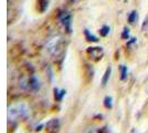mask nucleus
<instances>
[{
  "label": "nucleus",
  "mask_w": 148,
  "mask_h": 133,
  "mask_svg": "<svg viewBox=\"0 0 148 133\" xmlns=\"http://www.w3.org/2000/svg\"><path fill=\"white\" fill-rule=\"evenodd\" d=\"M28 114V108L23 103H18L14 104L12 108L9 109L8 116L11 121H17L19 119H23Z\"/></svg>",
  "instance_id": "1"
},
{
  "label": "nucleus",
  "mask_w": 148,
  "mask_h": 133,
  "mask_svg": "<svg viewBox=\"0 0 148 133\" xmlns=\"http://www.w3.org/2000/svg\"><path fill=\"white\" fill-rule=\"evenodd\" d=\"M60 22L62 23V25L69 30V31H71V25H72V17H71V14L69 12H62L60 14Z\"/></svg>",
  "instance_id": "2"
},
{
  "label": "nucleus",
  "mask_w": 148,
  "mask_h": 133,
  "mask_svg": "<svg viewBox=\"0 0 148 133\" xmlns=\"http://www.w3.org/2000/svg\"><path fill=\"white\" fill-rule=\"evenodd\" d=\"M60 48V38L59 37H54L49 41L48 44V49L50 50L51 53H56L58 49Z\"/></svg>",
  "instance_id": "3"
},
{
  "label": "nucleus",
  "mask_w": 148,
  "mask_h": 133,
  "mask_svg": "<svg viewBox=\"0 0 148 133\" xmlns=\"http://www.w3.org/2000/svg\"><path fill=\"white\" fill-rule=\"evenodd\" d=\"M88 54L91 56V57L94 59H99V58L102 57V54H103V50H102V48H88Z\"/></svg>",
  "instance_id": "4"
},
{
  "label": "nucleus",
  "mask_w": 148,
  "mask_h": 133,
  "mask_svg": "<svg viewBox=\"0 0 148 133\" xmlns=\"http://www.w3.org/2000/svg\"><path fill=\"white\" fill-rule=\"evenodd\" d=\"M29 85H30V88L32 90H38L40 88V81H39V79L37 76H32L31 78L30 81H29Z\"/></svg>",
  "instance_id": "5"
},
{
  "label": "nucleus",
  "mask_w": 148,
  "mask_h": 133,
  "mask_svg": "<svg viewBox=\"0 0 148 133\" xmlns=\"http://www.w3.org/2000/svg\"><path fill=\"white\" fill-rule=\"evenodd\" d=\"M111 73H112V68L111 67H108V68L106 69V71H105L103 79H102V84H103V85H106V84H107L108 79H110V76H111Z\"/></svg>",
  "instance_id": "6"
},
{
  "label": "nucleus",
  "mask_w": 148,
  "mask_h": 133,
  "mask_svg": "<svg viewBox=\"0 0 148 133\" xmlns=\"http://www.w3.org/2000/svg\"><path fill=\"white\" fill-rule=\"evenodd\" d=\"M119 72H121V80H126L127 78V67L126 65H119Z\"/></svg>",
  "instance_id": "7"
},
{
  "label": "nucleus",
  "mask_w": 148,
  "mask_h": 133,
  "mask_svg": "<svg viewBox=\"0 0 148 133\" xmlns=\"http://www.w3.org/2000/svg\"><path fill=\"white\" fill-rule=\"evenodd\" d=\"M127 20H128V22H130V23H135L136 20H137V11H136V10L130 11V14H128Z\"/></svg>",
  "instance_id": "8"
},
{
  "label": "nucleus",
  "mask_w": 148,
  "mask_h": 133,
  "mask_svg": "<svg viewBox=\"0 0 148 133\" xmlns=\"http://www.w3.org/2000/svg\"><path fill=\"white\" fill-rule=\"evenodd\" d=\"M84 34H85V37H86V39L88 41H93V42H97V41H99V39L96 38L94 34H92L88 30H85V31H84Z\"/></svg>",
  "instance_id": "9"
},
{
  "label": "nucleus",
  "mask_w": 148,
  "mask_h": 133,
  "mask_svg": "<svg viewBox=\"0 0 148 133\" xmlns=\"http://www.w3.org/2000/svg\"><path fill=\"white\" fill-rule=\"evenodd\" d=\"M104 104L107 109H111L113 107V99H112L111 96H106L104 100Z\"/></svg>",
  "instance_id": "10"
},
{
  "label": "nucleus",
  "mask_w": 148,
  "mask_h": 133,
  "mask_svg": "<svg viewBox=\"0 0 148 133\" xmlns=\"http://www.w3.org/2000/svg\"><path fill=\"white\" fill-rule=\"evenodd\" d=\"M108 32H110V27H107V25H104L102 29H101V34L105 37V36H107L108 34Z\"/></svg>",
  "instance_id": "11"
},
{
  "label": "nucleus",
  "mask_w": 148,
  "mask_h": 133,
  "mask_svg": "<svg viewBox=\"0 0 148 133\" xmlns=\"http://www.w3.org/2000/svg\"><path fill=\"white\" fill-rule=\"evenodd\" d=\"M64 95V91H59L58 89L56 90V96L58 100H62V96Z\"/></svg>",
  "instance_id": "12"
},
{
  "label": "nucleus",
  "mask_w": 148,
  "mask_h": 133,
  "mask_svg": "<svg viewBox=\"0 0 148 133\" xmlns=\"http://www.w3.org/2000/svg\"><path fill=\"white\" fill-rule=\"evenodd\" d=\"M130 37V31H128V29L127 28H124V32H123V38L127 39Z\"/></svg>",
  "instance_id": "13"
},
{
  "label": "nucleus",
  "mask_w": 148,
  "mask_h": 133,
  "mask_svg": "<svg viewBox=\"0 0 148 133\" xmlns=\"http://www.w3.org/2000/svg\"><path fill=\"white\" fill-rule=\"evenodd\" d=\"M70 1H75V0H70Z\"/></svg>",
  "instance_id": "14"
}]
</instances>
